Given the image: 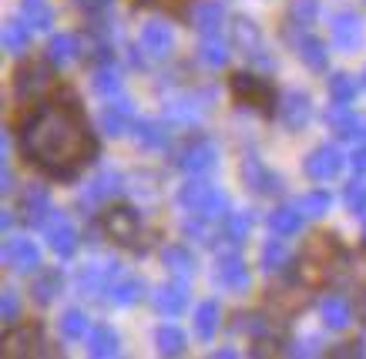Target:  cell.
<instances>
[{
  "mask_svg": "<svg viewBox=\"0 0 366 359\" xmlns=\"http://www.w3.org/2000/svg\"><path fill=\"white\" fill-rule=\"evenodd\" d=\"M192 21H195V31H199L202 37L219 34V31H222V24H225L222 0H199V4H195V11H192Z\"/></svg>",
  "mask_w": 366,
  "mask_h": 359,
  "instance_id": "31",
  "label": "cell"
},
{
  "mask_svg": "<svg viewBox=\"0 0 366 359\" xmlns=\"http://www.w3.org/2000/svg\"><path fill=\"white\" fill-rule=\"evenodd\" d=\"M21 17L34 31H51L54 27V7L51 0H21Z\"/></svg>",
  "mask_w": 366,
  "mask_h": 359,
  "instance_id": "39",
  "label": "cell"
},
{
  "mask_svg": "<svg viewBox=\"0 0 366 359\" xmlns=\"http://www.w3.org/2000/svg\"><path fill=\"white\" fill-rule=\"evenodd\" d=\"M282 41L296 51V57H300L310 71H326L330 68V51H326V44L312 34L310 27H300V24L286 21L282 24Z\"/></svg>",
  "mask_w": 366,
  "mask_h": 359,
  "instance_id": "5",
  "label": "cell"
},
{
  "mask_svg": "<svg viewBox=\"0 0 366 359\" xmlns=\"http://www.w3.org/2000/svg\"><path fill=\"white\" fill-rule=\"evenodd\" d=\"M21 313H24L21 292L7 285V289L0 292V323H4V329H14V325L21 323Z\"/></svg>",
  "mask_w": 366,
  "mask_h": 359,
  "instance_id": "47",
  "label": "cell"
},
{
  "mask_svg": "<svg viewBox=\"0 0 366 359\" xmlns=\"http://www.w3.org/2000/svg\"><path fill=\"white\" fill-rule=\"evenodd\" d=\"M330 41H333L336 51L343 54H360L366 44V24L356 11H340L333 14V24H330Z\"/></svg>",
  "mask_w": 366,
  "mask_h": 359,
  "instance_id": "12",
  "label": "cell"
},
{
  "mask_svg": "<svg viewBox=\"0 0 366 359\" xmlns=\"http://www.w3.org/2000/svg\"><path fill=\"white\" fill-rule=\"evenodd\" d=\"M343 205L350 212H366V181L363 178H353L343 185Z\"/></svg>",
  "mask_w": 366,
  "mask_h": 359,
  "instance_id": "49",
  "label": "cell"
},
{
  "mask_svg": "<svg viewBox=\"0 0 366 359\" xmlns=\"http://www.w3.org/2000/svg\"><path fill=\"white\" fill-rule=\"evenodd\" d=\"M215 282L222 289L235 292V295H245L252 289V272L245 266V258L239 252H219L215 256Z\"/></svg>",
  "mask_w": 366,
  "mask_h": 359,
  "instance_id": "14",
  "label": "cell"
},
{
  "mask_svg": "<svg viewBox=\"0 0 366 359\" xmlns=\"http://www.w3.org/2000/svg\"><path fill=\"white\" fill-rule=\"evenodd\" d=\"M232 47H235V54H242L252 68H266V71L276 68V57L269 54L266 37L259 31V24L252 17H245V14H239L232 21Z\"/></svg>",
  "mask_w": 366,
  "mask_h": 359,
  "instance_id": "3",
  "label": "cell"
},
{
  "mask_svg": "<svg viewBox=\"0 0 366 359\" xmlns=\"http://www.w3.org/2000/svg\"><path fill=\"white\" fill-rule=\"evenodd\" d=\"M47 353V339H44V325L41 323H17V329H7L4 336V356H44Z\"/></svg>",
  "mask_w": 366,
  "mask_h": 359,
  "instance_id": "15",
  "label": "cell"
},
{
  "mask_svg": "<svg viewBox=\"0 0 366 359\" xmlns=\"http://www.w3.org/2000/svg\"><path fill=\"white\" fill-rule=\"evenodd\" d=\"M14 188H17V178H14L11 165L4 161V171H0V191H4V195H14Z\"/></svg>",
  "mask_w": 366,
  "mask_h": 359,
  "instance_id": "51",
  "label": "cell"
},
{
  "mask_svg": "<svg viewBox=\"0 0 366 359\" xmlns=\"http://www.w3.org/2000/svg\"><path fill=\"white\" fill-rule=\"evenodd\" d=\"M128 191V178H124L122 171L114 168H101L94 178L84 185V191H81V202L84 205H108L112 198H118V195H124Z\"/></svg>",
  "mask_w": 366,
  "mask_h": 359,
  "instance_id": "19",
  "label": "cell"
},
{
  "mask_svg": "<svg viewBox=\"0 0 366 359\" xmlns=\"http://www.w3.org/2000/svg\"><path fill=\"white\" fill-rule=\"evenodd\" d=\"M326 121L333 128V135L343 141H363L366 138V114H356L350 104H333L326 111Z\"/></svg>",
  "mask_w": 366,
  "mask_h": 359,
  "instance_id": "24",
  "label": "cell"
},
{
  "mask_svg": "<svg viewBox=\"0 0 366 359\" xmlns=\"http://www.w3.org/2000/svg\"><path fill=\"white\" fill-rule=\"evenodd\" d=\"M61 292H64V272H57V269L41 272L31 285V295H34V303L37 305H51Z\"/></svg>",
  "mask_w": 366,
  "mask_h": 359,
  "instance_id": "36",
  "label": "cell"
},
{
  "mask_svg": "<svg viewBox=\"0 0 366 359\" xmlns=\"http://www.w3.org/2000/svg\"><path fill=\"white\" fill-rule=\"evenodd\" d=\"M232 333L235 336H249L252 343L255 339H272V323L262 313H242V315H235Z\"/></svg>",
  "mask_w": 366,
  "mask_h": 359,
  "instance_id": "37",
  "label": "cell"
},
{
  "mask_svg": "<svg viewBox=\"0 0 366 359\" xmlns=\"http://www.w3.org/2000/svg\"><path fill=\"white\" fill-rule=\"evenodd\" d=\"M276 114H279V121H282L286 131H302V128L312 121V98L300 88L286 91V94H279Z\"/></svg>",
  "mask_w": 366,
  "mask_h": 359,
  "instance_id": "20",
  "label": "cell"
},
{
  "mask_svg": "<svg viewBox=\"0 0 366 359\" xmlns=\"http://www.w3.org/2000/svg\"><path fill=\"white\" fill-rule=\"evenodd\" d=\"M296 205L302 208V215H306V218H322V215L333 208V195H330L326 188H312V191H306Z\"/></svg>",
  "mask_w": 366,
  "mask_h": 359,
  "instance_id": "46",
  "label": "cell"
},
{
  "mask_svg": "<svg viewBox=\"0 0 366 359\" xmlns=\"http://www.w3.org/2000/svg\"><path fill=\"white\" fill-rule=\"evenodd\" d=\"M162 266H165L172 275H178V279H192V275L199 272V258H195V252H192L189 246L172 242V246L162 248Z\"/></svg>",
  "mask_w": 366,
  "mask_h": 359,
  "instance_id": "27",
  "label": "cell"
},
{
  "mask_svg": "<svg viewBox=\"0 0 366 359\" xmlns=\"http://www.w3.org/2000/svg\"><path fill=\"white\" fill-rule=\"evenodd\" d=\"M134 121H138V118H134V104L128 101V98H118V101L104 104L98 111V131L104 138H112V141L132 135Z\"/></svg>",
  "mask_w": 366,
  "mask_h": 359,
  "instance_id": "18",
  "label": "cell"
},
{
  "mask_svg": "<svg viewBox=\"0 0 366 359\" xmlns=\"http://www.w3.org/2000/svg\"><path fill=\"white\" fill-rule=\"evenodd\" d=\"M229 57H232V51L225 47V41L219 34L202 37L199 41V61L205 64V68H212V71L225 68V64H229Z\"/></svg>",
  "mask_w": 366,
  "mask_h": 359,
  "instance_id": "38",
  "label": "cell"
},
{
  "mask_svg": "<svg viewBox=\"0 0 366 359\" xmlns=\"http://www.w3.org/2000/svg\"><path fill=\"white\" fill-rule=\"evenodd\" d=\"M219 329H222V303L219 299H202L195 305V336L202 343H212Z\"/></svg>",
  "mask_w": 366,
  "mask_h": 359,
  "instance_id": "29",
  "label": "cell"
},
{
  "mask_svg": "<svg viewBox=\"0 0 366 359\" xmlns=\"http://www.w3.org/2000/svg\"><path fill=\"white\" fill-rule=\"evenodd\" d=\"M57 329H61V339H67V343H78V339H84L91 333L88 315L81 313V309H74V305L61 313V319H57Z\"/></svg>",
  "mask_w": 366,
  "mask_h": 359,
  "instance_id": "42",
  "label": "cell"
},
{
  "mask_svg": "<svg viewBox=\"0 0 366 359\" xmlns=\"http://www.w3.org/2000/svg\"><path fill=\"white\" fill-rule=\"evenodd\" d=\"M44 236H47V246H51L54 256L71 258L74 252H78V228H74V222H71L64 212H54L51 218H47Z\"/></svg>",
  "mask_w": 366,
  "mask_h": 359,
  "instance_id": "22",
  "label": "cell"
},
{
  "mask_svg": "<svg viewBox=\"0 0 366 359\" xmlns=\"http://www.w3.org/2000/svg\"><path fill=\"white\" fill-rule=\"evenodd\" d=\"M81 54H84V44H81L78 34H54L47 41V61H54L57 68L81 61Z\"/></svg>",
  "mask_w": 366,
  "mask_h": 359,
  "instance_id": "32",
  "label": "cell"
},
{
  "mask_svg": "<svg viewBox=\"0 0 366 359\" xmlns=\"http://www.w3.org/2000/svg\"><path fill=\"white\" fill-rule=\"evenodd\" d=\"M122 262L118 258H104V262H91L78 272V292L84 299H94L98 303L101 295H112L114 279L122 275Z\"/></svg>",
  "mask_w": 366,
  "mask_h": 359,
  "instance_id": "10",
  "label": "cell"
},
{
  "mask_svg": "<svg viewBox=\"0 0 366 359\" xmlns=\"http://www.w3.org/2000/svg\"><path fill=\"white\" fill-rule=\"evenodd\" d=\"M132 138H134V145L144 148V151H165V148L172 145L168 124L152 121V118H138L134 128H132Z\"/></svg>",
  "mask_w": 366,
  "mask_h": 359,
  "instance_id": "25",
  "label": "cell"
},
{
  "mask_svg": "<svg viewBox=\"0 0 366 359\" xmlns=\"http://www.w3.org/2000/svg\"><path fill=\"white\" fill-rule=\"evenodd\" d=\"M340 171H343V151L336 145H320L312 148L310 155H306V161H302V175L310 181H333L340 178Z\"/></svg>",
  "mask_w": 366,
  "mask_h": 359,
  "instance_id": "17",
  "label": "cell"
},
{
  "mask_svg": "<svg viewBox=\"0 0 366 359\" xmlns=\"http://www.w3.org/2000/svg\"><path fill=\"white\" fill-rule=\"evenodd\" d=\"M219 165V148L209 135H192L185 138L175 151V168H182L185 175H205Z\"/></svg>",
  "mask_w": 366,
  "mask_h": 359,
  "instance_id": "6",
  "label": "cell"
},
{
  "mask_svg": "<svg viewBox=\"0 0 366 359\" xmlns=\"http://www.w3.org/2000/svg\"><path fill=\"white\" fill-rule=\"evenodd\" d=\"M259 262H262V272H282V269H289V266H292V258H289V246L282 242V236L269 238L266 246H262Z\"/></svg>",
  "mask_w": 366,
  "mask_h": 359,
  "instance_id": "41",
  "label": "cell"
},
{
  "mask_svg": "<svg viewBox=\"0 0 366 359\" xmlns=\"http://www.w3.org/2000/svg\"><path fill=\"white\" fill-rule=\"evenodd\" d=\"M239 175H242L245 188L252 191V195H259V198H279V195L286 191L282 175H279V171H272L262 158H255V155H245L242 158V168H239Z\"/></svg>",
  "mask_w": 366,
  "mask_h": 359,
  "instance_id": "8",
  "label": "cell"
},
{
  "mask_svg": "<svg viewBox=\"0 0 366 359\" xmlns=\"http://www.w3.org/2000/svg\"><path fill=\"white\" fill-rule=\"evenodd\" d=\"M350 165H353L360 175H366V145H360L353 155H350Z\"/></svg>",
  "mask_w": 366,
  "mask_h": 359,
  "instance_id": "53",
  "label": "cell"
},
{
  "mask_svg": "<svg viewBox=\"0 0 366 359\" xmlns=\"http://www.w3.org/2000/svg\"><path fill=\"white\" fill-rule=\"evenodd\" d=\"M320 17V0H289L286 21L300 24V27H312Z\"/></svg>",
  "mask_w": 366,
  "mask_h": 359,
  "instance_id": "48",
  "label": "cell"
},
{
  "mask_svg": "<svg viewBox=\"0 0 366 359\" xmlns=\"http://www.w3.org/2000/svg\"><path fill=\"white\" fill-rule=\"evenodd\" d=\"M215 356H219V359H235V349H219Z\"/></svg>",
  "mask_w": 366,
  "mask_h": 359,
  "instance_id": "56",
  "label": "cell"
},
{
  "mask_svg": "<svg viewBox=\"0 0 366 359\" xmlns=\"http://www.w3.org/2000/svg\"><path fill=\"white\" fill-rule=\"evenodd\" d=\"M363 246H366V225H363Z\"/></svg>",
  "mask_w": 366,
  "mask_h": 359,
  "instance_id": "57",
  "label": "cell"
},
{
  "mask_svg": "<svg viewBox=\"0 0 366 359\" xmlns=\"http://www.w3.org/2000/svg\"><path fill=\"white\" fill-rule=\"evenodd\" d=\"M21 151L51 178H78L98 158V135L91 131L78 94L61 91L37 104L21 124Z\"/></svg>",
  "mask_w": 366,
  "mask_h": 359,
  "instance_id": "1",
  "label": "cell"
},
{
  "mask_svg": "<svg viewBox=\"0 0 366 359\" xmlns=\"http://www.w3.org/2000/svg\"><path fill=\"white\" fill-rule=\"evenodd\" d=\"M330 356H366V349H363V343L356 339V343H340L336 349H330Z\"/></svg>",
  "mask_w": 366,
  "mask_h": 359,
  "instance_id": "50",
  "label": "cell"
},
{
  "mask_svg": "<svg viewBox=\"0 0 366 359\" xmlns=\"http://www.w3.org/2000/svg\"><path fill=\"white\" fill-rule=\"evenodd\" d=\"M360 88H356L353 74H346V71H336L333 78H330V101L333 104H353Z\"/></svg>",
  "mask_w": 366,
  "mask_h": 359,
  "instance_id": "45",
  "label": "cell"
},
{
  "mask_svg": "<svg viewBox=\"0 0 366 359\" xmlns=\"http://www.w3.org/2000/svg\"><path fill=\"white\" fill-rule=\"evenodd\" d=\"M343 258H346V252L340 248L336 236H316V242H310L306 258L300 262V272L310 282L326 279L333 269H340V266H343Z\"/></svg>",
  "mask_w": 366,
  "mask_h": 359,
  "instance_id": "4",
  "label": "cell"
},
{
  "mask_svg": "<svg viewBox=\"0 0 366 359\" xmlns=\"http://www.w3.org/2000/svg\"><path fill=\"white\" fill-rule=\"evenodd\" d=\"M101 228L118 246H132L134 238L142 236V212L134 205H112L108 212L101 215Z\"/></svg>",
  "mask_w": 366,
  "mask_h": 359,
  "instance_id": "11",
  "label": "cell"
},
{
  "mask_svg": "<svg viewBox=\"0 0 366 359\" xmlns=\"http://www.w3.org/2000/svg\"><path fill=\"white\" fill-rule=\"evenodd\" d=\"M152 305H155V313L162 315H182L185 313V305H189V282L185 279H172V282H162V285H155V292H152Z\"/></svg>",
  "mask_w": 366,
  "mask_h": 359,
  "instance_id": "23",
  "label": "cell"
},
{
  "mask_svg": "<svg viewBox=\"0 0 366 359\" xmlns=\"http://www.w3.org/2000/svg\"><path fill=\"white\" fill-rule=\"evenodd\" d=\"M320 319L326 329H336V333H343L353 325V303L346 299V295H326L320 303Z\"/></svg>",
  "mask_w": 366,
  "mask_h": 359,
  "instance_id": "26",
  "label": "cell"
},
{
  "mask_svg": "<svg viewBox=\"0 0 366 359\" xmlns=\"http://www.w3.org/2000/svg\"><path fill=\"white\" fill-rule=\"evenodd\" d=\"M212 191H215V185H209V181H202V178H192V181H185V185H178L175 202L182 212L199 215L202 208H205V202L212 198Z\"/></svg>",
  "mask_w": 366,
  "mask_h": 359,
  "instance_id": "30",
  "label": "cell"
},
{
  "mask_svg": "<svg viewBox=\"0 0 366 359\" xmlns=\"http://www.w3.org/2000/svg\"><path fill=\"white\" fill-rule=\"evenodd\" d=\"M232 94L242 108H252L259 114H276L279 108V94L272 88V81L262 78V74H252V71L232 74Z\"/></svg>",
  "mask_w": 366,
  "mask_h": 359,
  "instance_id": "2",
  "label": "cell"
},
{
  "mask_svg": "<svg viewBox=\"0 0 366 359\" xmlns=\"http://www.w3.org/2000/svg\"><path fill=\"white\" fill-rule=\"evenodd\" d=\"M138 4H148V7H165V11H178V7H185L189 0H138Z\"/></svg>",
  "mask_w": 366,
  "mask_h": 359,
  "instance_id": "54",
  "label": "cell"
},
{
  "mask_svg": "<svg viewBox=\"0 0 366 359\" xmlns=\"http://www.w3.org/2000/svg\"><path fill=\"white\" fill-rule=\"evenodd\" d=\"M4 266L17 275H27V272H37L41 269V248L34 238H7L4 242Z\"/></svg>",
  "mask_w": 366,
  "mask_h": 359,
  "instance_id": "21",
  "label": "cell"
},
{
  "mask_svg": "<svg viewBox=\"0 0 366 359\" xmlns=\"http://www.w3.org/2000/svg\"><path fill=\"white\" fill-rule=\"evenodd\" d=\"M74 4H78L84 14H101V11L112 7V0H74Z\"/></svg>",
  "mask_w": 366,
  "mask_h": 359,
  "instance_id": "52",
  "label": "cell"
},
{
  "mask_svg": "<svg viewBox=\"0 0 366 359\" xmlns=\"http://www.w3.org/2000/svg\"><path fill=\"white\" fill-rule=\"evenodd\" d=\"M11 225H14V212L11 208H4V215H0V228H4V232H11Z\"/></svg>",
  "mask_w": 366,
  "mask_h": 359,
  "instance_id": "55",
  "label": "cell"
},
{
  "mask_svg": "<svg viewBox=\"0 0 366 359\" xmlns=\"http://www.w3.org/2000/svg\"><path fill=\"white\" fill-rule=\"evenodd\" d=\"M302 225H306V215H302L300 205H279L276 212H269V228H272V236H300Z\"/></svg>",
  "mask_w": 366,
  "mask_h": 359,
  "instance_id": "33",
  "label": "cell"
},
{
  "mask_svg": "<svg viewBox=\"0 0 366 359\" xmlns=\"http://www.w3.org/2000/svg\"><path fill=\"white\" fill-rule=\"evenodd\" d=\"M144 292H148V285H144L142 275H134V272H122V275L114 279V285H112V303L114 305H138L144 299Z\"/></svg>",
  "mask_w": 366,
  "mask_h": 359,
  "instance_id": "34",
  "label": "cell"
},
{
  "mask_svg": "<svg viewBox=\"0 0 366 359\" xmlns=\"http://www.w3.org/2000/svg\"><path fill=\"white\" fill-rule=\"evenodd\" d=\"M155 346L162 356H185L189 349V336L178 325H158L155 329Z\"/></svg>",
  "mask_w": 366,
  "mask_h": 359,
  "instance_id": "40",
  "label": "cell"
},
{
  "mask_svg": "<svg viewBox=\"0 0 366 359\" xmlns=\"http://www.w3.org/2000/svg\"><path fill=\"white\" fill-rule=\"evenodd\" d=\"M252 212H229L222 222V238L225 242H232V246H242L245 238H249V232H252Z\"/></svg>",
  "mask_w": 366,
  "mask_h": 359,
  "instance_id": "43",
  "label": "cell"
},
{
  "mask_svg": "<svg viewBox=\"0 0 366 359\" xmlns=\"http://www.w3.org/2000/svg\"><path fill=\"white\" fill-rule=\"evenodd\" d=\"M17 212H21V218L31 225V228H44L47 218L54 215L47 185H41V181H31V185L21 191V198H17Z\"/></svg>",
  "mask_w": 366,
  "mask_h": 359,
  "instance_id": "16",
  "label": "cell"
},
{
  "mask_svg": "<svg viewBox=\"0 0 366 359\" xmlns=\"http://www.w3.org/2000/svg\"><path fill=\"white\" fill-rule=\"evenodd\" d=\"M88 353L94 359H114L118 353H122V336L114 333V325H108V323L91 325V333H88Z\"/></svg>",
  "mask_w": 366,
  "mask_h": 359,
  "instance_id": "28",
  "label": "cell"
},
{
  "mask_svg": "<svg viewBox=\"0 0 366 359\" xmlns=\"http://www.w3.org/2000/svg\"><path fill=\"white\" fill-rule=\"evenodd\" d=\"M91 88L101 98H114L122 91V71L114 68V64H98L94 74H91Z\"/></svg>",
  "mask_w": 366,
  "mask_h": 359,
  "instance_id": "44",
  "label": "cell"
},
{
  "mask_svg": "<svg viewBox=\"0 0 366 359\" xmlns=\"http://www.w3.org/2000/svg\"><path fill=\"white\" fill-rule=\"evenodd\" d=\"M54 61H24L17 74H14V94H17V101H37L47 88H51V81H54Z\"/></svg>",
  "mask_w": 366,
  "mask_h": 359,
  "instance_id": "7",
  "label": "cell"
},
{
  "mask_svg": "<svg viewBox=\"0 0 366 359\" xmlns=\"http://www.w3.org/2000/svg\"><path fill=\"white\" fill-rule=\"evenodd\" d=\"M31 24L24 21H17V17H14V21H7L4 24V51H7V54L11 57H24L27 54V51H31Z\"/></svg>",
  "mask_w": 366,
  "mask_h": 359,
  "instance_id": "35",
  "label": "cell"
},
{
  "mask_svg": "<svg viewBox=\"0 0 366 359\" xmlns=\"http://www.w3.org/2000/svg\"><path fill=\"white\" fill-rule=\"evenodd\" d=\"M363 88H366V71H363Z\"/></svg>",
  "mask_w": 366,
  "mask_h": 359,
  "instance_id": "58",
  "label": "cell"
},
{
  "mask_svg": "<svg viewBox=\"0 0 366 359\" xmlns=\"http://www.w3.org/2000/svg\"><path fill=\"white\" fill-rule=\"evenodd\" d=\"M138 47H142V54L148 61H168V57L175 54V31H172V24L162 21V17H152V21L142 24V34H138Z\"/></svg>",
  "mask_w": 366,
  "mask_h": 359,
  "instance_id": "13",
  "label": "cell"
},
{
  "mask_svg": "<svg viewBox=\"0 0 366 359\" xmlns=\"http://www.w3.org/2000/svg\"><path fill=\"white\" fill-rule=\"evenodd\" d=\"M212 101H215V88H199V91H185L165 104L168 121L175 124H199L205 114L212 111Z\"/></svg>",
  "mask_w": 366,
  "mask_h": 359,
  "instance_id": "9",
  "label": "cell"
}]
</instances>
